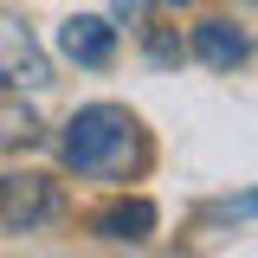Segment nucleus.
I'll return each mask as SVG.
<instances>
[{"label": "nucleus", "instance_id": "obj_1", "mask_svg": "<svg viewBox=\"0 0 258 258\" xmlns=\"http://www.w3.org/2000/svg\"><path fill=\"white\" fill-rule=\"evenodd\" d=\"M58 155L78 181H123L142 161V123L123 103H84L58 136Z\"/></svg>", "mask_w": 258, "mask_h": 258}, {"label": "nucleus", "instance_id": "obj_2", "mask_svg": "<svg viewBox=\"0 0 258 258\" xmlns=\"http://www.w3.org/2000/svg\"><path fill=\"white\" fill-rule=\"evenodd\" d=\"M58 181L52 174H0V232H39L58 220Z\"/></svg>", "mask_w": 258, "mask_h": 258}, {"label": "nucleus", "instance_id": "obj_3", "mask_svg": "<svg viewBox=\"0 0 258 258\" xmlns=\"http://www.w3.org/2000/svg\"><path fill=\"white\" fill-rule=\"evenodd\" d=\"M0 84H7V91H45V84H52L45 45H39L32 26L13 20V13H0Z\"/></svg>", "mask_w": 258, "mask_h": 258}, {"label": "nucleus", "instance_id": "obj_4", "mask_svg": "<svg viewBox=\"0 0 258 258\" xmlns=\"http://www.w3.org/2000/svg\"><path fill=\"white\" fill-rule=\"evenodd\" d=\"M58 52L71 64H84V71H103V64L116 58V26L103 13H71L58 26Z\"/></svg>", "mask_w": 258, "mask_h": 258}, {"label": "nucleus", "instance_id": "obj_5", "mask_svg": "<svg viewBox=\"0 0 258 258\" xmlns=\"http://www.w3.org/2000/svg\"><path fill=\"white\" fill-rule=\"evenodd\" d=\"M187 52L207 71H239V64L252 58V39H245V26H232V20H200L187 39Z\"/></svg>", "mask_w": 258, "mask_h": 258}, {"label": "nucleus", "instance_id": "obj_6", "mask_svg": "<svg viewBox=\"0 0 258 258\" xmlns=\"http://www.w3.org/2000/svg\"><path fill=\"white\" fill-rule=\"evenodd\" d=\"M91 232L110 245H149L155 239V200H110L91 220Z\"/></svg>", "mask_w": 258, "mask_h": 258}, {"label": "nucleus", "instance_id": "obj_7", "mask_svg": "<svg viewBox=\"0 0 258 258\" xmlns=\"http://www.w3.org/2000/svg\"><path fill=\"white\" fill-rule=\"evenodd\" d=\"M149 58H155V64H181V39H174V26H155V32H149Z\"/></svg>", "mask_w": 258, "mask_h": 258}, {"label": "nucleus", "instance_id": "obj_8", "mask_svg": "<svg viewBox=\"0 0 258 258\" xmlns=\"http://www.w3.org/2000/svg\"><path fill=\"white\" fill-rule=\"evenodd\" d=\"M110 7H116V20H129V13H136L142 0H110Z\"/></svg>", "mask_w": 258, "mask_h": 258}, {"label": "nucleus", "instance_id": "obj_9", "mask_svg": "<svg viewBox=\"0 0 258 258\" xmlns=\"http://www.w3.org/2000/svg\"><path fill=\"white\" fill-rule=\"evenodd\" d=\"M161 7H168V13H174V7H187V0H161Z\"/></svg>", "mask_w": 258, "mask_h": 258}]
</instances>
